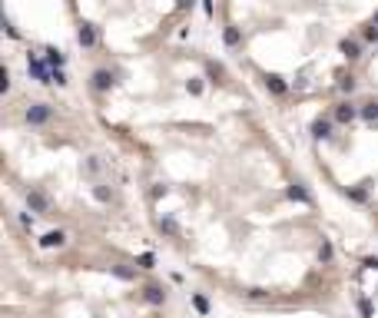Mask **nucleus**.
<instances>
[{"instance_id":"26","label":"nucleus","mask_w":378,"mask_h":318,"mask_svg":"<svg viewBox=\"0 0 378 318\" xmlns=\"http://www.w3.org/2000/svg\"><path fill=\"white\" fill-rule=\"evenodd\" d=\"M375 27H378V14H375Z\"/></svg>"},{"instance_id":"22","label":"nucleus","mask_w":378,"mask_h":318,"mask_svg":"<svg viewBox=\"0 0 378 318\" xmlns=\"http://www.w3.org/2000/svg\"><path fill=\"white\" fill-rule=\"evenodd\" d=\"M365 40H378V27L372 23V27H365Z\"/></svg>"},{"instance_id":"20","label":"nucleus","mask_w":378,"mask_h":318,"mask_svg":"<svg viewBox=\"0 0 378 318\" xmlns=\"http://www.w3.org/2000/svg\"><path fill=\"white\" fill-rule=\"evenodd\" d=\"M192 305H196V308H199V312H209V301L203 299V295H196V299H192Z\"/></svg>"},{"instance_id":"10","label":"nucleus","mask_w":378,"mask_h":318,"mask_svg":"<svg viewBox=\"0 0 378 318\" xmlns=\"http://www.w3.org/2000/svg\"><path fill=\"white\" fill-rule=\"evenodd\" d=\"M67 242V235H63V232H47V235H43V239H40V245H43V249H60V245Z\"/></svg>"},{"instance_id":"14","label":"nucleus","mask_w":378,"mask_h":318,"mask_svg":"<svg viewBox=\"0 0 378 318\" xmlns=\"http://www.w3.org/2000/svg\"><path fill=\"white\" fill-rule=\"evenodd\" d=\"M289 199H299V202H312V196L302 186H289Z\"/></svg>"},{"instance_id":"9","label":"nucleus","mask_w":378,"mask_h":318,"mask_svg":"<svg viewBox=\"0 0 378 318\" xmlns=\"http://www.w3.org/2000/svg\"><path fill=\"white\" fill-rule=\"evenodd\" d=\"M143 299L150 301V305H163V301H166V292H163L159 285H146V292H143Z\"/></svg>"},{"instance_id":"24","label":"nucleus","mask_w":378,"mask_h":318,"mask_svg":"<svg viewBox=\"0 0 378 318\" xmlns=\"http://www.w3.org/2000/svg\"><path fill=\"white\" fill-rule=\"evenodd\" d=\"M139 265H143V268H153V255H150V252H146V255H139Z\"/></svg>"},{"instance_id":"12","label":"nucleus","mask_w":378,"mask_h":318,"mask_svg":"<svg viewBox=\"0 0 378 318\" xmlns=\"http://www.w3.org/2000/svg\"><path fill=\"white\" fill-rule=\"evenodd\" d=\"M312 133H315L319 139H325V136H332V123H328V119H315V123H312Z\"/></svg>"},{"instance_id":"1","label":"nucleus","mask_w":378,"mask_h":318,"mask_svg":"<svg viewBox=\"0 0 378 318\" xmlns=\"http://www.w3.org/2000/svg\"><path fill=\"white\" fill-rule=\"evenodd\" d=\"M27 70H30V76L40 80V83H53V70H50V67H47V60H40L37 53L27 56Z\"/></svg>"},{"instance_id":"16","label":"nucleus","mask_w":378,"mask_h":318,"mask_svg":"<svg viewBox=\"0 0 378 318\" xmlns=\"http://www.w3.org/2000/svg\"><path fill=\"white\" fill-rule=\"evenodd\" d=\"M159 229H163L166 235H179V225L172 222V219H159Z\"/></svg>"},{"instance_id":"25","label":"nucleus","mask_w":378,"mask_h":318,"mask_svg":"<svg viewBox=\"0 0 378 318\" xmlns=\"http://www.w3.org/2000/svg\"><path fill=\"white\" fill-rule=\"evenodd\" d=\"M176 7H179V10H186V7H192V0H176Z\"/></svg>"},{"instance_id":"18","label":"nucleus","mask_w":378,"mask_h":318,"mask_svg":"<svg viewBox=\"0 0 378 318\" xmlns=\"http://www.w3.org/2000/svg\"><path fill=\"white\" fill-rule=\"evenodd\" d=\"M319 259H322V262H328V259H332V245H328V242H322V252H319Z\"/></svg>"},{"instance_id":"23","label":"nucleus","mask_w":378,"mask_h":318,"mask_svg":"<svg viewBox=\"0 0 378 318\" xmlns=\"http://www.w3.org/2000/svg\"><path fill=\"white\" fill-rule=\"evenodd\" d=\"M53 83L63 86V83H67V73H63V70H53Z\"/></svg>"},{"instance_id":"13","label":"nucleus","mask_w":378,"mask_h":318,"mask_svg":"<svg viewBox=\"0 0 378 318\" xmlns=\"http://www.w3.org/2000/svg\"><path fill=\"white\" fill-rule=\"evenodd\" d=\"M223 40H226V47H236V43L242 40V33H239V27H226V30H223Z\"/></svg>"},{"instance_id":"11","label":"nucleus","mask_w":378,"mask_h":318,"mask_svg":"<svg viewBox=\"0 0 378 318\" xmlns=\"http://www.w3.org/2000/svg\"><path fill=\"white\" fill-rule=\"evenodd\" d=\"M342 53L348 56V60H359V56H361V47L355 43V40H342Z\"/></svg>"},{"instance_id":"3","label":"nucleus","mask_w":378,"mask_h":318,"mask_svg":"<svg viewBox=\"0 0 378 318\" xmlns=\"http://www.w3.org/2000/svg\"><path fill=\"white\" fill-rule=\"evenodd\" d=\"M27 206H30V212H47V209H50V199H47V192L30 189V192H27Z\"/></svg>"},{"instance_id":"2","label":"nucleus","mask_w":378,"mask_h":318,"mask_svg":"<svg viewBox=\"0 0 378 318\" xmlns=\"http://www.w3.org/2000/svg\"><path fill=\"white\" fill-rule=\"evenodd\" d=\"M50 116H53V110H50V106L34 103V106L27 110V123H30V126H43V123H50Z\"/></svg>"},{"instance_id":"6","label":"nucleus","mask_w":378,"mask_h":318,"mask_svg":"<svg viewBox=\"0 0 378 318\" xmlns=\"http://www.w3.org/2000/svg\"><path fill=\"white\" fill-rule=\"evenodd\" d=\"M110 86H113V73H110V70H96L93 73V90L103 93V90H110Z\"/></svg>"},{"instance_id":"7","label":"nucleus","mask_w":378,"mask_h":318,"mask_svg":"<svg viewBox=\"0 0 378 318\" xmlns=\"http://www.w3.org/2000/svg\"><path fill=\"white\" fill-rule=\"evenodd\" d=\"M76 40H80V47H96V30L90 27V23H83L80 33H76Z\"/></svg>"},{"instance_id":"4","label":"nucleus","mask_w":378,"mask_h":318,"mask_svg":"<svg viewBox=\"0 0 378 318\" xmlns=\"http://www.w3.org/2000/svg\"><path fill=\"white\" fill-rule=\"evenodd\" d=\"M265 90L272 96H285L289 93V83H285L282 76H265Z\"/></svg>"},{"instance_id":"19","label":"nucleus","mask_w":378,"mask_h":318,"mask_svg":"<svg viewBox=\"0 0 378 318\" xmlns=\"http://www.w3.org/2000/svg\"><path fill=\"white\" fill-rule=\"evenodd\" d=\"M352 90H355V80L345 76V80H342V93H352Z\"/></svg>"},{"instance_id":"5","label":"nucleus","mask_w":378,"mask_h":318,"mask_svg":"<svg viewBox=\"0 0 378 318\" xmlns=\"http://www.w3.org/2000/svg\"><path fill=\"white\" fill-rule=\"evenodd\" d=\"M355 116H359V110H355V106H352V103H348V100H345V103H339V106H335V119H339V123H352V119H355Z\"/></svg>"},{"instance_id":"17","label":"nucleus","mask_w":378,"mask_h":318,"mask_svg":"<svg viewBox=\"0 0 378 318\" xmlns=\"http://www.w3.org/2000/svg\"><path fill=\"white\" fill-rule=\"evenodd\" d=\"M206 73L212 76V80H219V76H223V67H219V63H209V67H206Z\"/></svg>"},{"instance_id":"8","label":"nucleus","mask_w":378,"mask_h":318,"mask_svg":"<svg viewBox=\"0 0 378 318\" xmlns=\"http://www.w3.org/2000/svg\"><path fill=\"white\" fill-rule=\"evenodd\" d=\"M43 53H47V67H50V70H63V60H67V56L60 53L57 47H47Z\"/></svg>"},{"instance_id":"15","label":"nucleus","mask_w":378,"mask_h":318,"mask_svg":"<svg viewBox=\"0 0 378 318\" xmlns=\"http://www.w3.org/2000/svg\"><path fill=\"white\" fill-rule=\"evenodd\" d=\"M361 116H365L368 123H375L378 119V103H365V106H361Z\"/></svg>"},{"instance_id":"21","label":"nucleus","mask_w":378,"mask_h":318,"mask_svg":"<svg viewBox=\"0 0 378 318\" xmlns=\"http://www.w3.org/2000/svg\"><path fill=\"white\" fill-rule=\"evenodd\" d=\"M20 225H23V229H34V216H27V212H20Z\"/></svg>"}]
</instances>
